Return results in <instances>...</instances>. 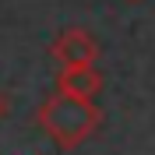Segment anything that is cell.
Returning a JSON list of instances; mask_svg holds the SVG:
<instances>
[{
  "label": "cell",
  "instance_id": "obj_2",
  "mask_svg": "<svg viewBox=\"0 0 155 155\" xmlns=\"http://www.w3.org/2000/svg\"><path fill=\"white\" fill-rule=\"evenodd\" d=\"M49 57L57 60V67H95L99 42L88 35L85 28H64L57 39H53Z\"/></svg>",
  "mask_w": 155,
  "mask_h": 155
},
{
  "label": "cell",
  "instance_id": "obj_1",
  "mask_svg": "<svg viewBox=\"0 0 155 155\" xmlns=\"http://www.w3.org/2000/svg\"><path fill=\"white\" fill-rule=\"evenodd\" d=\"M35 124L60 152H74L99 130L102 113H99V106L92 99H78V95H67V92H57V95H49L39 106Z\"/></svg>",
  "mask_w": 155,
  "mask_h": 155
},
{
  "label": "cell",
  "instance_id": "obj_4",
  "mask_svg": "<svg viewBox=\"0 0 155 155\" xmlns=\"http://www.w3.org/2000/svg\"><path fill=\"white\" fill-rule=\"evenodd\" d=\"M7 113H11V102H7V95H4V92H0V120H4Z\"/></svg>",
  "mask_w": 155,
  "mask_h": 155
},
{
  "label": "cell",
  "instance_id": "obj_3",
  "mask_svg": "<svg viewBox=\"0 0 155 155\" xmlns=\"http://www.w3.org/2000/svg\"><path fill=\"white\" fill-rule=\"evenodd\" d=\"M57 92H67V95H78V99H95L102 92V74L95 67H60Z\"/></svg>",
  "mask_w": 155,
  "mask_h": 155
}]
</instances>
